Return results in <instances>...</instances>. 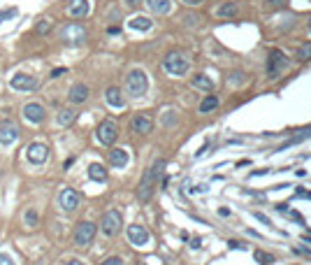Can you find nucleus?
Masks as SVG:
<instances>
[{
  "mask_svg": "<svg viewBox=\"0 0 311 265\" xmlns=\"http://www.w3.org/2000/svg\"><path fill=\"white\" fill-rule=\"evenodd\" d=\"M89 177L93 181H105L107 179V170H105V165H100V163H91L89 165Z\"/></svg>",
  "mask_w": 311,
  "mask_h": 265,
  "instance_id": "obj_21",
  "label": "nucleus"
},
{
  "mask_svg": "<svg viewBox=\"0 0 311 265\" xmlns=\"http://www.w3.org/2000/svg\"><path fill=\"white\" fill-rule=\"evenodd\" d=\"M286 0H267V5H272V7H279V5H283Z\"/></svg>",
  "mask_w": 311,
  "mask_h": 265,
  "instance_id": "obj_37",
  "label": "nucleus"
},
{
  "mask_svg": "<svg viewBox=\"0 0 311 265\" xmlns=\"http://www.w3.org/2000/svg\"><path fill=\"white\" fill-rule=\"evenodd\" d=\"M19 126L14 123V121H0V145L3 147H10L14 145L19 140Z\"/></svg>",
  "mask_w": 311,
  "mask_h": 265,
  "instance_id": "obj_9",
  "label": "nucleus"
},
{
  "mask_svg": "<svg viewBox=\"0 0 311 265\" xmlns=\"http://www.w3.org/2000/svg\"><path fill=\"white\" fill-rule=\"evenodd\" d=\"M163 68H165V73L172 75V77H181V75H186L191 70V60L186 58L181 51H172V54L165 56Z\"/></svg>",
  "mask_w": 311,
  "mask_h": 265,
  "instance_id": "obj_3",
  "label": "nucleus"
},
{
  "mask_svg": "<svg viewBox=\"0 0 311 265\" xmlns=\"http://www.w3.org/2000/svg\"><path fill=\"white\" fill-rule=\"evenodd\" d=\"M17 14V10H7V12H0V24L5 21V19H10V17H14Z\"/></svg>",
  "mask_w": 311,
  "mask_h": 265,
  "instance_id": "obj_34",
  "label": "nucleus"
},
{
  "mask_svg": "<svg viewBox=\"0 0 311 265\" xmlns=\"http://www.w3.org/2000/svg\"><path fill=\"white\" fill-rule=\"evenodd\" d=\"M105 100H107V105L109 107H114V109L126 107V98H123V93H121L119 86H109V89L105 91Z\"/></svg>",
  "mask_w": 311,
  "mask_h": 265,
  "instance_id": "obj_16",
  "label": "nucleus"
},
{
  "mask_svg": "<svg viewBox=\"0 0 311 265\" xmlns=\"http://www.w3.org/2000/svg\"><path fill=\"white\" fill-rule=\"evenodd\" d=\"M126 91H128V96H132V98H142L149 91V77H146V73L139 70V68L130 70L126 77Z\"/></svg>",
  "mask_w": 311,
  "mask_h": 265,
  "instance_id": "obj_2",
  "label": "nucleus"
},
{
  "mask_svg": "<svg viewBox=\"0 0 311 265\" xmlns=\"http://www.w3.org/2000/svg\"><path fill=\"white\" fill-rule=\"evenodd\" d=\"M70 103L72 105H82V103H86L89 100V86L86 84H74L70 89Z\"/></svg>",
  "mask_w": 311,
  "mask_h": 265,
  "instance_id": "obj_18",
  "label": "nucleus"
},
{
  "mask_svg": "<svg viewBox=\"0 0 311 265\" xmlns=\"http://www.w3.org/2000/svg\"><path fill=\"white\" fill-rule=\"evenodd\" d=\"M253 256H256V260L260 265H272L274 263V256H269V253H265V251H256Z\"/></svg>",
  "mask_w": 311,
  "mask_h": 265,
  "instance_id": "obj_31",
  "label": "nucleus"
},
{
  "mask_svg": "<svg viewBox=\"0 0 311 265\" xmlns=\"http://www.w3.org/2000/svg\"><path fill=\"white\" fill-rule=\"evenodd\" d=\"M193 86L200 91H211V86H214V82H211V77H207V75H193Z\"/></svg>",
  "mask_w": 311,
  "mask_h": 265,
  "instance_id": "obj_25",
  "label": "nucleus"
},
{
  "mask_svg": "<svg viewBox=\"0 0 311 265\" xmlns=\"http://www.w3.org/2000/svg\"><path fill=\"white\" fill-rule=\"evenodd\" d=\"M123 3H128V5H130V7H135V5H139L142 0H123Z\"/></svg>",
  "mask_w": 311,
  "mask_h": 265,
  "instance_id": "obj_40",
  "label": "nucleus"
},
{
  "mask_svg": "<svg viewBox=\"0 0 311 265\" xmlns=\"http://www.w3.org/2000/svg\"><path fill=\"white\" fill-rule=\"evenodd\" d=\"M137 265H146V263H137Z\"/></svg>",
  "mask_w": 311,
  "mask_h": 265,
  "instance_id": "obj_45",
  "label": "nucleus"
},
{
  "mask_svg": "<svg viewBox=\"0 0 311 265\" xmlns=\"http://www.w3.org/2000/svg\"><path fill=\"white\" fill-rule=\"evenodd\" d=\"M26 156H28V161L33 163V165H42L49 158V147L42 145V142H33V145H28V149H26Z\"/></svg>",
  "mask_w": 311,
  "mask_h": 265,
  "instance_id": "obj_11",
  "label": "nucleus"
},
{
  "mask_svg": "<svg viewBox=\"0 0 311 265\" xmlns=\"http://www.w3.org/2000/svg\"><path fill=\"white\" fill-rule=\"evenodd\" d=\"M216 17H221V19L237 17V5H235V3H223V5H218V10H216Z\"/></svg>",
  "mask_w": 311,
  "mask_h": 265,
  "instance_id": "obj_24",
  "label": "nucleus"
},
{
  "mask_svg": "<svg viewBox=\"0 0 311 265\" xmlns=\"http://www.w3.org/2000/svg\"><path fill=\"white\" fill-rule=\"evenodd\" d=\"M311 138V128H304V130H297V135H293V138H288L286 142L281 145V151H286L288 147L297 145V142H302V140H309Z\"/></svg>",
  "mask_w": 311,
  "mask_h": 265,
  "instance_id": "obj_22",
  "label": "nucleus"
},
{
  "mask_svg": "<svg viewBox=\"0 0 311 265\" xmlns=\"http://www.w3.org/2000/svg\"><path fill=\"white\" fill-rule=\"evenodd\" d=\"M96 138H98L100 145L112 147L114 142H116V138H119V126H116V121H112V119L102 121L100 126H98V130H96Z\"/></svg>",
  "mask_w": 311,
  "mask_h": 265,
  "instance_id": "obj_4",
  "label": "nucleus"
},
{
  "mask_svg": "<svg viewBox=\"0 0 311 265\" xmlns=\"http://www.w3.org/2000/svg\"><path fill=\"white\" fill-rule=\"evenodd\" d=\"M151 12L156 14H170L172 12V0H146Z\"/></svg>",
  "mask_w": 311,
  "mask_h": 265,
  "instance_id": "obj_20",
  "label": "nucleus"
},
{
  "mask_svg": "<svg viewBox=\"0 0 311 265\" xmlns=\"http://www.w3.org/2000/svg\"><path fill=\"white\" fill-rule=\"evenodd\" d=\"M149 240H151V235L144 226H139V223L128 226V242H130V244H135V247H146Z\"/></svg>",
  "mask_w": 311,
  "mask_h": 265,
  "instance_id": "obj_10",
  "label": "nucleus"
},
{
  "mask_svg": "<svg viewBox=\"0 0 311 265\" xmlns=\"http://www.w3.org/2000/svg\"><path fill=\"white\" fill-rule=\"evenodd\" d=\"M297 195H304V198L311 200V193H306V191H297Z\"/></svg>",
  "mask_w": 311,
  "mask_h": 265,
  "instance_id": "obj_43",
  "label": "nucleus"
},
{
  "mask_svg": "<svg viewBox=\"0 0 311 265\" xmlns=\"http://www.w3.org/2000/svg\"><path fill=\"white\" fill-rule=\"evenodd\" d=\"M121 223H123L121 221V212L109 210V212H105V217H102V221H100V230L107 237H114V235H119Z\"/></svg>",
  "mask_w": 311,
  "mask_h": 265,
  "instance_id": "obj_7",
  "label": "nucleus"
},
{
  "mask_svg": "<svg viewBox=\"0 0 311 265\" xmlns=\"http://www.w3.org/2000/svg\"><path fill=\"white\" fill-rule=\"evenodd\" d=\"M24 219H26V226H28V228H35L37 221H40V217H37V212H35V210H28Z\"/></svg>",
  "mask_w": 311,
  "mask_h": 265,
  "instance_id": "obj_30",
  "label": "nucleus"
},
{
  "mask_svg": "<svg viewBox=\"0 0 311 265\" xmlns=\"http://www.w3.org/2000/svg\"><path fill=\"white\" fill-rule=\"evenodd\" d=\"M306 26H309V30H311V19H309V24H306Z\"/></svg>",
  "mask_w": 311,
  "mask_h": 265,
  "instance_id": "obj_44",
  "label": "nucleus"
},
{
  "mask_svg": "<svg viewBox=\"0 0 311 265\" xmlns=\"http://www.w3.org/2000/svg\"><path fill=\"white\" fill-rule=\"evenodd\" d=\"M65 73V68H58V70H54V73H51V77H58V75H63Z\"/></svg>",
  "mask_w": 311,
  "mask_h": 265,
  "instance_id": "obj_39",
  "label": "nucleus"
},
{
  "mask_svg": "<svg viewBox=\"0 0 311 265\" xmlns=\"http://www.w3.org/2000/svg\"><path fill=\"white\" fill-rule=\"evenodd\" d=\"M79 200H82L79 191H74V188H63L58 195V205L65 212H74L79 207Z\"/></svg>",
  "mask_w": 311,
  "mask_h": 265,
  "instance_id": "obj_12",
  "label": "nucleus"
},
{
  "mask_svg": "<svg viewBox=\"0 0 311 265\" xmlns=\"http://www.w3.org/2000/svg\"><path fill=\"white\" fill-rule=\"evenodd\" d=\"M107 33H109V35H119V28H116V26H109Z\"/></svg>",
  "mask_w": 311,
  "mask_h": 265,
  "instance_id": "obj_38",
  "label": "nucleus"
},
{
  "mask_svg": "<svg viewBox=\"0 0 311 265\" xmlns=\"http://www.w3.org/2000/svg\"><path fill=\"white\" fill-rule=\"evenodd\" d=\"M67 17L72 19H82L89 14V0H70V5H67Z\"/></svg>",
  "mask_w": 311,
  "mask_h": 265,
  "instance_id": "obj_17",
  "label": "nucleus"
},
{
  "mask_svg": "<svg viewBox=\"0 0 311 265\" xmlns=\"http://www.w3.org/2000/svg\"><path fill=\"white\" fill-rule=\"evenodd\" d=\"M218 107V96H204V100L200 103V114H209V112H214V109Z\"/></svg>",
  "mask_w": 311,
  "mask_h": 265,
  "instance_id": "obj_23",
  "label": "nucleus"
},
{
  "mask_svg": "<svg viewBox=\"0 0 311 265\" xmlns=\"http://www.w3.org/2000/svg\"><path fill=\"white\" fill-rule=\"evenodd\" d=\"M283 68H286V54H283L281 49H272V51L267 54V65H265L267 77L269 79H276L279 75H281Z\"/></svg>",
  "mask_w": 311,
  "mask_h": 265,
  "instance_id": "obj_5",
  "label": "nucleus"
},
{
  "mask_svg": "<svg viewBox=\"0 0 311 265\" xmlns=\"http://www.w3.org/2000/svg\"><path fill=\"white\" fill-rule=\"evenodd\" d=\"M151 26H153V21H151L149 17H135V19H130V28H135V30H151Z\"/></svg>",
  "mask_w": 311,
  "mask_h": 265,
  "instance_id": "obj_26",
  "label": "nucleus"
},
{
  "mask_svg": "<svg viewBox=\"0 0 311 265\" xmlns=\"http://www.w3.org/2000/svg\"><path fill=\"white\" fill-rule=\"evenodd\" d=\"M246 73H242V70H235L230 77H227V84H232V86H242V84H246Z\"/></svg>",
  "mask_w": 311,
  "mask_h": 265,
  "instance_id": "obj_29",
  "label": "nucleus"
},
{
  "mask_svg": "<svg viewBox=\"0 0 311 265\" xmlns=\"http://www.w3.org/2000/svg\"><path fill=\"white\" fill-rule=\"evenodd\" d=\"M98 233V226L93 221H82L74 228V244L77 247H89L91 242H93V237H96Z\"/></svg>",
  "mask_w": 311,
  "mask_h": 265,
  "instance_id": "obj_6",
  "label": "nucleus"
},
{
  "mask_svg": "<svg viewBox=\"0 0 311 265\" xmlns=\"http://www.w3.org/2000/svg\"><path fill=\"white\" fill-rule=\"evenodd\" d=\"M295 58L297 60H311V42L299 44L297 51H295Z\"/></svg>",
  "mask_w": 311,
  "mask_h": 265,
  "instance_id": "obj_28",
  "label": "nucleus"
},
{
  "mask_svg": "<svg viewBox=\"0 0 311 265\" xmlns=\"http://www.w3.org/2000/svg\"><path fill=\"white\" fill-rule=\"evenodd\" d=\"M256 219H258V221H263V223H267V226H269V219L265 217V214H260V212H256Z\"/></svg>",
  "mask_w": 311,
  "mask_h": 265,
  "instance_id": "obj_36",
  "label": "nucleus"
},
{
  "mask_svg": "<svg viewBox=\"0 0 311 265\" xmlns=\"http://www.w3.org/2000/svg\"><path fill=\"white\" fill-rule=\"evenodd\" d=\"M186 5H200V3H202V0H184Z\"/></svg>",
  "mask_w": 311,
  "mask_h": 265,
  "instance_id": "obj_42",
  "label": "nucleus"
},
{
  "mask_svg": "<svg viewBox=\"0 0 311 265\" xmlns=\"http://www.w3.org/2000/svg\"><path fill=\"white\" fill-rule=\"evenodd\" d=\"M130 130H132V132H137V135H149V132L153 130V119H151V116H146V114L132 116Z\"/></svg>",
  "mask_w": 311,
  "mask_h": 265,
  "instance_id": "obj_14",
  "label": "nucleus"
},
{
  "mask_svg": "<svg viewBox=\"0 0 311 265\" xmlns=\"http://www.w3.org/2000/svg\"><path fill=\"white\" fill-rule=\"evenodd\" d=\"M163 172H165V158H156V161L151 163V168L144 172L142 181H139V186H137L139 203H149L151 200V195H153V191H156V184H158V179L163 177Z\"/></svg>",
  "mask_w": 311,
  "mask_h": 265,
  "instance_id": "obj_1",
  "label": "nucleus"
},
{
  "mask_svg": "<svg viewBox=\"0 0 311 265\" xmlns=\"http://www.w3.org/2000/svg\"><path fill=\"white\" fill-rule=\"evenodd\" d=\"M109 163H112V168H126L128 165V151L126 149H112L109 151Z\"/></svg>",
  "mask_w": 311,
  "mask_h": 265,
  "instance_id": "obj_19",
  "label": "nucleus"
},
{
  "mask_svg": "<svg viewBox=\"0 0 311 265\" xmlns=\"http://www.w3.org/2000/svg\"><path fill=\"white\" fill-rule=\"evenodd\" d=\"M24 116L28 123H42L47 119V112H44V107L40 103H28L24 107Z\"/></svg>",
  "mask_w": 311,
  "mask_h": 265,
  "instance_id": "obj_15",
  "label": "nucleus"
},
{
  "mask_svg": "<svg viewBox=\"0 0 311 265\" xmlns=\"http://www.w3.org/2000/svg\"><path fill=\"white\" fill-rule=\"evenodd\" d=\"M100 265H123V258H121V256H109V258H105Z\"/></svg>",
  "mask_w": 311,
  "mask_h": 265,
  "instance_id": "obj_32",
  "label": "nucleus"
},
{
  "mask_svg": "<svg viewBox=\"0 0 311 265\" xmlns=\"http://www.w3.org/2000/svg\"><path fill=\"white\" fill-rule=\"evenodd\" d=\"M60 37H63L67 44H82L86 40V28L82 24H70L60 30Z\"/></svg>",
  "mask_w": 311,
  "mask_h": 265,
  "instance_id": "obj_8",
  "label": "nucleus"
},
{
  "mask_svg": "<svg viewBox=\"0 0 311 265\" xmlns=\"http://www.w3.org/2000/svg\"><path fill=\"white\" fill-rule=\"evenodd\" d=\"M74 119H77V112H74V109H60V114H58L60 126H70V123H74Z\"/></svg>",
  "mask_w": 311,
  "mask_h": 265,
  "instance_id": "obj_27",
  "label": "nucleus"
},
{
  "mask_svg": "<svg viewBox=\"0 0 311 265\" xmlns=\"http://www.w3.org/2000/svg\"><path fill=\"white\" fill-rule=\"evenodd\" d=\"M0 265H14V260L7 253H0Z\"/></svg>",
  "mask_w": 311,
  "mask_h": 265,
  "instance_id": "obj_35",
  "label": "nucleus"
},
{
  "mask_svg": "<svg viewBox=\"0 0 311 265\" xmlns=\"http://www.w3.org/2000/svg\"><path fill=\"white\" fill-rule=\"evenodd\" d=\"M10 86H12L14 91H35L37 89V79L30 77V75L17 73L12 79H10Z\"/></svg>",
  "mask_w": 311,
  "mask_h": 265,
  "instance_id": "obj_13",
  "label": "nucleus"
},
{
  "mask_svg": "<svg viewBox=\"0 0 311 265\" xmlns=\"http://www.w3.org/2000/svg\"><path fill=\"white\" fill-rule=\"evenodd\" d=\"M49 28H51V24H49L47 19H44V21H40V24H37V33H40V35H47V33H49Z\"/></svg>",
  "mask_w": 311,
  "mask_h": 265,
  "instance_id": "obj_33",
  "label": "nucleus"
},
{
  "mask_svg": "<svg viewBox=\"0 0 311 265\" xmlns=\"http://www.w3.org/2000/svg\"><path fill=\"white\" fill-rule=\"evenodd\" d=\"M65 265H84V263H82V260H77V258H72V260H67Z\"/></svg>",
  "mask_w": 311,
  "mask_h": 265,
  "instance_id": "obj_41",
  "label": "nucleus"
}]
</instances>
